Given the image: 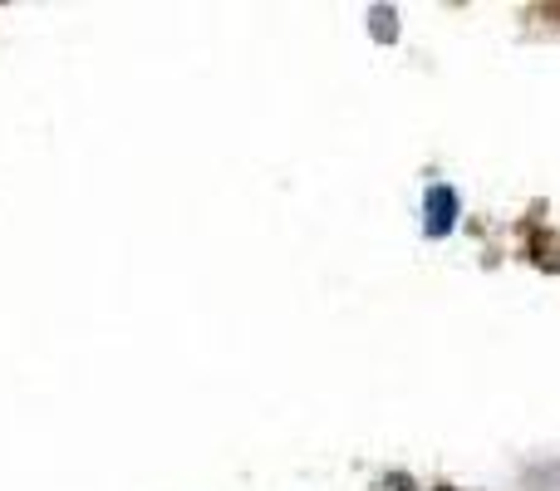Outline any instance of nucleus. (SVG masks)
<instances>
[{"label": "nucleus", "mask_w": 560, "mask_h": 491, "mask_svg": "<svg viewBox=\"0 0 560 491\" xmlns=\"http://www.w3.org/2000/svg\"><path fill=\"white\" fill-rule=\"evenodd\" d=\"M428 217H433V222H428V232H433V236H443L447 226H453V217H457V197L447 192V187H438V192H428Z\"/></svg>", "instance_id": "1"}]
</instances>
